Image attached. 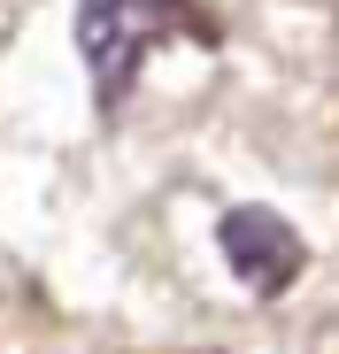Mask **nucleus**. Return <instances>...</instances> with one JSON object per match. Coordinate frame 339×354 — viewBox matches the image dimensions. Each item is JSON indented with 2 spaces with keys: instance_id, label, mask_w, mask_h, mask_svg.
Listing matches in <instances>:
<instances>
[{
  "instance_id": "nucleus-1",
  "label": "nucleus",
  "mask_w": 339,
  "mask_h": 354,
  "mask_svg": "<svg viewBox=\"0 0 339 354\" xmlns=\"http://www.w3.org/2000/svg\"><path fill=\"white\" fill-rule=\"evenodd\" d=\"M216 254H223V270H232L255 301H277V292H293L301 285V270H309V239L277 216V208H223V223H216Z\"/></svg>"
},
{
  "instance_id": "nucleus-2",
  "label": "nucleus",
  "mask_w": 339,
  "mask_h": 354,
  "mask_svg": "<svg viewBox=\"0 0 339 354\" xmlns=\"http://www.w3.org/2000/svg\"><path fill=\"white\" fill-rule=\"evenodd\" d=\"M147 24L131 0H77V54L93 70V100L100 108H124L131 85H139V62H147Z\"/></svg>"
},
{
  "instance_id": "nucleus-3",
  "label": "nucleus",
  "mask_w": 339,
  "mask_h": 354,
  "mask_svg": "<svg viewBox=\"0 0 339 354\" xmlns=\"http://www.w3.org/2000/svg\"><path fill=\"white\" fill-rule=\"evenodd\" d=\"M139 8V24H147V39H201V46H216L223 31L193 8V0H131Z\"/></svg>"
}]
</instances>
